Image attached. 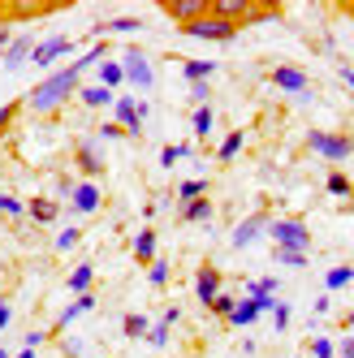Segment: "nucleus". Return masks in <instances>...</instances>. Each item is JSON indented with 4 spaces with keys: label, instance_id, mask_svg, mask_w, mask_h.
Returning a JSON list of instances; mask_svg holds the SVG:
<instances>
[{
    "label": "nucleus",
    "instance_id": "52",
    "mask_svg": "<svg viewBox=\"0 0 354 358\" xmlns=\"http://www.w3.org/2000/svg\"><path fill=\"white\" fill-rule=\"evenodd\" d=\"M13 358H39V350H17Z\"/></svg>",
    "mask_w": 354,
    "mask_h": 358
},
{
    "label": "nucleus",
    "instance_id": "50",
    "mask_svg": "<svg viewBox=\"0 0 354 358\" xmlns=\"http://www.w3.org/2000/svg\"><path fill=\"white\" fill-rule=\"evenodd\" d=\"M177 320H182V311H177V306H169V311H164V320H160V324H164V328H173Z\"/></svg>",
    "mask_w": 354,
    "mask_h": 358
},
{
    "label": "nucleus",
    "instance_id": "32",
    "mask_svg": "<svg viewBox=\"0 0 354 358\" xmlns=\"http://www.w3.org/2000/svg\"><path fill=\"white\" fill-rule=\"evenodd\" d=\"M0 216L22 220V216H27V203H22V199H13V194H0Z\"/></svg>",
    "mask_w": 354,
    "mask_h": 358
},
{
    "label": "nucleus",
    "instance_id": "24",
    "mask_svg": "<svg viewBox=\"0 0 354 358\" xmlns=\"http://www.w3.org/2000/svg\"><path fill=\"white\" fill-rule=\"evenodd\" d=\"M350 280H354V268H350V264H337V268H328L324 289H328V294H337V289H346V285H350Z\"/></svg>",
    "mask_w": 354,
    "mask_h": 358
},
{
    "label": "nucleus",
    "instance_id": "3",
    "mask_svg": "<svg viewBox=\"0 0 354 358\" xmlns=\"http://www.w3.org/2000/svg\"><path fill=\"white\" fill-rule=\"evenodd\" d=\"M307 147L316 151L320 160H328V164H346V160L354 156V138L333 134V130H311V134H307Z\"/></svg>",
    "mask_w": 354,
    "mask_h": 358
},
{
    "label": "nucleus",
    "instance_id": "2",
    "mask_svg": "<svg viewBox=\"0 0 354 358\" xmlns=\"http://www.w3.org/2000/svg\"><path fill=\"white\" fill-rule=\"evenodd\" d=\"M268 238H272V246H281V250H302V255L311 250V229L302 224L298 216H276V220H268Z\"/></svg>",
    "mask_w": 354,
    "mask_h": 358
},
{
    "label": "nucleus",
    "instance_id": "44",
    "mask_svg": "<svg viewBox=\"0 0 354 358\" xmlns=\"http://www.w3.org/2000/svg\"><path fill=\"white\" fill-rule=\"evenodd\" d=\"M9 324H13V306H9L5 298H0V332H5Z\"/></svg>",
    "mask_w": 354,
    "mask_h": 358
},
{
    "label": "nucleus",
    "instance_id": "25",
    "mask_svg": "<svg viewBox=\"0 0 354 358\" xmlns=\"http://www.w3.org/2000/svg\"><path fill=\"white\" fill-rule=\"evenodd\" d=\"M99 61H108V43H91L87 52H83L78 61H69V65L78 69V73H87V69H91V65H99Z\"/></svg>",
    "mask_w": 354,
    "mask_h": 358
},
{
    "label": "nucleus",
    "instance_id": "48",
    "mask_svg": "<svg viewBox=\"0 0 354 358\" xmlns=\"http://www.w3.org/2000/svg\"><path fill=\"white\" fill-rule=\"evenodd\" d=\"M73 194V182H69V177H61V182H57V199H69Z\"/></svg>",
    "mask_w": 354,
    "mask_h": 358
},
{
    "label": "nucleus",
    "instance_id": "45",
    "mask_svg": "<svg viewBox=\"0 0 354 358\" xmlns=\"http://www.w3.org/2000/svg\"><path fill=\"white\" fill-rule=\"evenodd\" d=\"M121 134H125V130H121V125H113V121H108V125H104V130H99L95 138H99V143H104V138H121Z\"/></svg>",
    "mask_w": 354,
    "mask_h": 358
},
{
    "label": "nucleus",
    "instance_id": "31",
    "mask_svg": "<svg viewBox=\"0 0 354 358\" xmlns=\"http://www.w3.org/2000/svg\"><path fill=\"white\" fill-rule=\"evenodd\" d=\"M121 328H125V337H134V341H139V337H147V332H151V320L134 311V315H125V324H121Z\"/></svg>",
    "mask_w": 354,
    "mask_h": 358
},
{
    "label": "nucleus",
    "instance_id": "49",
    "mask_svg": "<svg viewBox=\"0 0 354 358\" xmlns=\"http://www.w3.org/2000/svg\"><path fill=\"white\" fill-rule=\"evenodd\" d=\"M337 358H354V337H346V341L337 345Z\"/></svg>",
    "mask_w": 354,
    "mask_h": 358
},
{
    "label": "nucleus",
    "instance_id": "42",
    "mask_svg": "<svg viewBox=\"0 0 354 358\" xmlns=\"http://www.w3.org/2000/svg\"><path fill=\"white\" fill-rule=\"evenodd\" d=\"M147 341L156 345V350H164V345H169V328H164V324H151V332H147Z\"/></svg>",
    "mask_w": 354,
    "mask_h": 358
},
{
    "label": "nucleus",
    "instance_id": "1",
    "mask_svg": "<svg viewBox=\"0 0 354 358\" xmlns=\"http://www.w3.org/2000/svg\"><path fill=\"white\" fill-rule=\"evenodd\" d=\"M78 87H83V73L73 69V65H65L57 73H48L43 83H35L31 95L22 99V104H27L35 117H52V113H61L69 104V95H78Z\"/></svg>",
    "mask_w": 354,
    "mask_h": 358
},
{
    "label": "nucleus",
    "instance_id": "16",
    "mask_svg": "<svg viewBox=\"0 0 354 358\" xmlns=\"http://www.w3.org/2000/svg\"><path fill=\"white\" fill-rule=\"evenodd\" d=\"M27 216H31L35 224H52V220L61 216V203H57V199H31V203H27Z\"/></svg>",
    "mask_w": 354,
    "mask_h": 358
},
{
    "label": "nucleus",
    "instance_id": "11",
    "mask_svg": "<svg viewBox=\"0 0 354 358\" xmlns=\"http://www.w3.org/2000/svg\"><path fill=\"white\" fill-rule=\"evenodd\" d=\"M73 160H78V169L87 177H99L104 173V156H99V138H78L73 143Z\"/></svg>",
    "mask_w": 354,
    "mask_h": 358
},
{
    "label": "nucleus",
    "instance_id": "41",
    "mask_svg": "<svg viewBox=\"0 0 354 358\" xmlns=\"http://www.w3.org/2000/svg\"><path fill=\"white\" fill-rule=\"evenodd\" d=\"M48 337H52V332H48V328H31V332H27V341H22V350H39V345L48 341Z\"/></svg>",
    "mask_w": 354,
    "mask_h": 358
},
{
    "label": "nucleus",
    "instance_id": "34",
    "mask_svg": "<svg viewBox=\"0 0 354 358\" xmlns=\"http://www.w3.org/2000/svg\"><path fill=\"white\" fill-rule=\"evenodd\" d=\"M268 315H272V328H276V332H285V328H290V302L276 298V306H272Z\"/></svg>",
    "mask_w": 354,
    "mask_h": 358
},
{
    "label": "nucleus",
    "instance_id": "33",
    "mask_svg": "<svg viewBox=\"0 0 354 358\" xmlns=\"http://www.w3.org/2000/svg\"><path fill=\"white\" fill-rule=\"evenodd\" d=\"M234 306H238V298L220 289V294H216V302L208 306V311H212V315H225V320H229V315H234Z\"/></svg>",
    "mask_w": 354,
    "mask_h": 358
},
{
    "label": "nucleus",
    "instance_id": "30",
    "mask_svg": "<svg viewBox=\"0 0 354 358\" xmlns=\"http://www.w3.org/2000/svg\"><path fill=\"white\" fill-rule=\"evenodd\" d=\"M328 194H337V199H354V182H350V177L346 173H328Z\"/></svg>",
    "mask_w": 354,
    "mask_h": 358
},
{
    "label": "nucleus",
    "instance_id": "27",
    "mask_svg": "<svg viewBox=\"0 0 354 358\" xmlns=\"http://www.w3.org/2000/svg\"><path fill=\"white\" fill-rule=\"evenodd\" d=\"M272 264H276V268H307V255H302V250H281V246H272Z\"/></svg>",
    "mask_w": 354,
    "mask_h": 358
},
{
    "label": "nucleus",
    "instance_id": "46",
    "mask_svg": "<svg viewBox=\"0 0 354 358\" xmlns=\"http://www.w3.org/2000/svg\"><path fill=\"white\" fill-rule=\"evenodd\" d=\"M17 108H22V104H5V108H0V130H5V125L17 117Z\"/></svg>",
    "mask_w": 354,
    "mask_h": 358
},
{
    "label": "nucleus",
    "instance_id": "9",
    "mask_svg": "<svg viewBox=\"0 0 354 358\" xmlns=\"http://www.w3.org/2000/svg\"><path fill=\"white\" fill-rule=\"evenodd\" d=\"M208 5H212V0H160L164 17H173L177 27H190V22L208 17Z\"/></svg>",
    "mask_w": 354,
    "mask_h": 358
},
{
    "label": "nucleus",
    "instance_id": "47",
    "mask_svg": "<svg viewBox=\"0 0 354 358\" xmlns=\"http://www.w3.org/2000/svg\"><path fill=\"white\" fill-rule=\"evenodd\" d=\"M9 43H13V31L5 27V22H0V57H5V48H9Z\"/></svg>",
    "mask_w": 354,
    "mask_h": 358
},
{
    "label": "nucleus",
    "instance_id": "5",
    "mask_svg": "<svg viewBox=\"0 0 354 358\" xmlns=\"http://www.w3.org/2000/svg\"><path fill=\"white\" fill-rule=\"evenodd\" d=\"M182 35H186V39H208V43H229V39H238V27L208 13V17L190 22V27H182Z\"/></svg>",
    "mask_w": 354,
    "mask_h": 358
},
{
    "label": "nucleus",
    "instance_id": "36",
    "mask_svg": "<svg viewBox=\"0 0 354 358\" xmlns=\"http://www.w3.org/2000/svg\"><path fill=\"white\" fill-rule=\"evenodd\" d=\"M83 242V229H61V234H57V250H73V246H78Z\"/></svg>",
    "mask_w": 354,
    "mask_h": 358
},
{
    "label": "nucleus",
    "instance_id": "19",
    "mask_svg": "<svg viewBox=\"0 0 354 358\" xmlns=\"http://www.w3.org/2000/svg\"><path fill=\"white\" fill-rule=\"evenodd\" d=\"M260 315H264V311H260V302H255V298H238V306H234L229 324H234V328H250Z\"/></svg>",
    "mask_w": 354,
    "mask_h": 358
},
{
    "label": "nucleus",
    "instance_id": "20",
    "mask_svg": "<svg viewBox=\"0 0 354 358\" xmlns=\"http://www.w3.org/2000/svg\"><path fill=\"white\" fill-rule=\"evenodd\" d=\"M134 259L139 264H156V229H139V238H134Z\"/></svg>",
    "mask_w": 354,
    "mask_h": 358
},
{
    "label": "nucleus",
    "instance_id": "18",
    "mask_svg": "<svg viewBox=\"0 0 354 358\" xmlns=\"http://www.w3.org/2000/svg\"><path fill=\"white\" fill-rule=\"evenodd\" d=\"M78 99H83L87 108H113V104H117V95H113L108 87H99V83H95V87H78Z\"/></svg>",
    "mask_w": 354,
    "mask_h": 358
},
{
    "label": "nucleus",
    "instance_id": "13",
    "mask_svg": "<svg viewBox=\"0 0 354 358\" xmlns=\"http://www.w3.org/2000/svg\"><path fill=\"white\" fill-rule=\"evenodd\" d=\"M272 87L290 91V95H302V91H307V73H302L298 65H276L272 69Z\"/></svg>",
    "mask_w": 354,
    "mask_h": 358
},
{
    "label": "nucleus",
    "instance_id": "53",
    "mask_svg": "<svg viewBox=\"0 0 354 358\" xmlns=\"http://www.w3.org/2000/svg\"><path fill=\"white\" fill-rule=\"evenodd\" d=\"M346 324H350V337H354V311H350V315H346Z\"/></svg>",
    "mask_w": 354,
    "mask_h": 358
},
{
    "label": "nucleus",
    "instance_id": "38",
    "mask_svg": "<svg viewBox=\"0 0 354 358\" xmlns=\"http://www.w3.org/2000/svg\"><path fill=\"white\" fill-rule=\"evenodd\" d=\"M311 358H337V345L328 337H311Z\"/></svg>",
    "mask_w": 354,
    "mask_h": 358
},
{
    "label": "nucleus",
    "instance_id": "8",
    "mask_svg": "<svg viewBox=\"0 0 354 358\" xmlns=\"http://www.w3.org/2000/svg\"><path fill=\"white\" fill-rule=\"evenodd\" d=\"M78 52V43H73L69 35H52V39H43V43H35V52H31V61H35V69H48L52 61H61V57H73Z\"/></svg>",
    "mask_w": 354,
    "mask_h": 358
},
{
    "label": "nucleus",
    "instance_id": "14",
    "mask_svg": "<svg viewBox=\"0 0 354 358\" xmlns=\"http://www.w3.org/2000/svg\"><path fill=\"white\" fill-rule=\"evenodd\" d=\"M31 52H35V35H13V43L5 48L0 65H5V69H22V65L31 61Z\"/></svg>",
    "mask_w": 354,
    "mask_h": 358
},
{
    "label": "nucleus",
    "instance_id": "35",
    "mask_svg": "<svg viewBox=\"0 0 354 358\" xmlns=\"http://www.w3.org/2000/svg\"><path fill=\"white\" fill-rule=\"evenodd\" d=\"M186 156H190V147H186V143H182V147H164V151H160V164L173 169V164H182Z\"/></svg>",
    "mask_w": 354,
    "mask_h": 358
},
{
    "label": "nucleus",
    "instance_id": "10",
    "mask_svg": "<svg viewBox=\"0 0 354 358\" xmlns=\"http://www.w3.org/2000/svg\"><path fill=\"white\" fill-rule=\"evenodd\" d=\"M99 203H104V190H99L95 182H73V194H69V212H78V216H91V212H99Z\"/></svg>",
    "mask_w": 354,
    "mask_h": 358
},
{
    "label": "nucleus",
    "instance_id": "54",
    "mask_svg": "<svg viewBox=\"0 0 354 358\" xmlns=\"http://www.w3.org/2000/svg\"><path fill=\"white\" fill-rule=\"evenodd\" d=\"M0 358H13V354H9V350H5V345H0Z\"/></svg>",
    "mask_w": 354,
    "mask_h": 358
},
{
    "label": "nucleus",
    "instance_id": "12",
    "mask_svg": "<svg viewBox=\"0 0 354 358\" xmlns=\"http://www.w3.org/2000/svg\"><path fill=\"white\" fill-rule=\"evenodd\" d=\"M220 285H225V276L208 264V268H199V276H194V298L204 302V306H212L216 302V294H220Z\"/></svg>",
    "mask_w": 354,
    "mask_h": 358
},
{
    "label": "nucleus",
    "instance_id": "29",
    "mask_svg": "<svg viewBox=\"0 0 354 358\" xmlns=\"http://www.w3.org/2000/svg\"><path fill=\"white\" fill-rule=\"evenodd\" d=\"M208 194V182L204 177H194V182H182L177 186V203H194V199H204Z\"/></svg>",
    "mask_w": 354,
    "mask_h": 358
},
{
    "label": "nucleus",
    "instance_id": "26",
    "mask_svg": "<svg viewBox=\"0 0 354 358\" xmlns=\"http://www.w3.org/2000/svg\"><path fill=\"white\" fill-rule=\"evenodd\" d=\"M212 125H216V113H212V108H194V117H190L194 138H208V134H212Z\"/></svg>",
    "mask_w": 354,
    "mask_h": 358
},
{
    "label": "nucleus",
    "instance_id": "7",
    "mask_svg": "<svg viewBox=\"0 0 354 358\" xmlns=\"http://www.w3.org/2000/svg\"><path fill=\"white\" fill-rule=\"evenodd\" d=\"M268 220H272L268 212H250L246 220H238L234 234H229V246L234 250H246V246H255L260 238H268Z\"/></svg>",
    "mask_w": 354,
    "mask_h": 358
},
{
    "label": "nucleus",
    "instance_id": "28",
    "mask_svg": "<svg viewBox=\"0 0 354 358\" xmlns=\"http://www.w3.org/2000/svg\"><path fill=\"white\" fill-rule=\"evenodd\" d=\"M242 143H246V134H242V130H234L229 138H225V143L216 147V160H225V164H229V160L238 156V151H242Z\"/></svg>",
    "mask_w": 354,
    "mask_h": 358
},
{
    "label": "nucleus",
    "instance_id": "40",
    "mask_svg": "<svg viewBox=\"0 0 354 358\" xmlns=\"http://www.w3.org/2000/svg\"><path fill=\"white\" fill-rule=\"evenodd\" d=\"M190 99H194L199 108H208V99H212V87H208V83H190Z\"/></svg>",
    "mask_w": 354,
    "mask_h": 358
},
{
    "label": "nucleus",
    "instance_id": "21",
    "mask_svg": "<svg viewBox=\"0 0 354 358\" xmlns=\"http://www.w3.org/2000/svg\"><path fill=\"white\" fill-rule=\"evenodd\" d=\"M182 220L186 224H208L212 220V199H194V203H182Z\"/></svg>",
    "mask_w": 354,
    "mask_h": 358
},
{
    "label": "nucleus",
    "instance_id": "6",
    "mask_svg": "<svg viewBox=\"0 0 354 358\" xmlns=\"http://www.w3.org/2000/svg\"><path fill=\"white\" fill-rule=\"evenodd\" d=\"M143 121H147V99L130 95V99H117V104H113V125H121L130 138L143 134Z\"/></svg>",
    "mask_w": 354,
    "mask_h": 358
},
{
    "label": "nucleus",
    "instance_id": "51",
    "mask_svg": "<svg viewBox=\"0 0 354 358\" xmlns=\"http://www.w3.org/2000/svg\"><path fill=\"white\" fill-rule=\"evenodd\" d=\"M341 83H346V87L354 91V69H350V65H341Z\"/></svg>",
    "mask_w": 354,
    "mask_h": 358
},
{
    "label": "nucleus",
    "instance_id": "23",
    "mask_svg": "<svg viewBox=\"0 0 354 358\" xmlns=\"http://www.w3.org/2000/svg\"><path fill=\"white\" fill-rule=\"evenodd\" d=\"M91 280H95V268H91V264H78V268L69 272V294H73V298L91 294Z\"/></svg>",
    "mask_w": 354,
    "mask_h": 358
},
{
    "label": "nucleus",
    "instance_id": "37",
    "mask_svg": "<svg viewBox=\"0 0 354 358\" xmlns=\"http://www.w3.org/2000/svg\"><path fill=\"white\" fill-rule=\"evenodd\" d=\"M147 280H151L156 289H164V285H169V264H164V259H156V264L147 268Z\"/></svg>",
    "mask_w": 354,
    "mask_h": 358
},
{
    "label": "nucleus",
    "instance_id": "43",
    "mask_svg": "<svg viewBox=\"0 0 354 358\" xmlns=\"http://www.w3.org/2000/svg\"><path fill=\"white\" fill-rule=\"evenodd\" d=\"M83 350H87V345H83L78 337H65V341H61V354H65V358H83Z\"/></svg>",
    "mask_w": 354,
    "mask_h": 358
},
{
    "label": "nucleus",
    "instance_id": "17",
    "mask_svg": "<svg viewBox=\"0 0 354 358\" xmlns=\"http://www.w3.org/2000/svg\"><path fill=\"white\" fill-rule=\"evenodd\" d=\"M95 83H99V87H108V91L117 95V87L125 83V73H121V61H113V57H108V61H99V65H95Z\"/></svg>",
    "mask_w": 354,
    "mask_h": 358
},
{
    "label": "nucleus",
    "instance_id": "15",
    "mask_svg": "<svg viewBox=\"0 0 354 358\" xmlns=\"http://www.w3.org/2000/svg\"><path fill=\"white\" fill-rule=\"evenodd\" d=\"M87 311H95V298H91V294H83V298H73V302L65 306V311L57 315V332H65V328H69L73 320H83Z\"/></svg>",
    "mask_w": 354,
    "mask_h": 358
},
{
    "label": "nucleus",
    "instance_id": "39",
    "mask_svg": "<svg viewBox=\"0 0 354 358\" xmlns=\"http://www.w3.org/2000/svg\"><path fill=\"white\" fill-rule=\"evenodd\" d=\"M104 31H121L125 35V31H143V22L139 17H113V22H104Z\"/></svg>",
    "mask_w": 354,
    "mask_h": 358
},
{
    "label": "nucleus",
    "instance_id": "4",
    "mask_svg": "<svg viewBox=\"0 0 354 358\" xmlns=\"http://www.w3.org/2000/svg\"><path fill=\"white\" fill-rule=\"evenodd\" d=\"M117 61H121L125 83H130L134 91H151V87H156V69H151V61H147L143 48H125V52H121Z\"/></svg>",
    "mask_w": 354,
    "mask_h": 358
},
{
    "label": "nucleus",
    "instance_id": "22",
    "mask_svg": "<svg viewBox=\"0 0 354 358\" xmlns=\"http://www.w3.org/2000/svg\"><path fill=\"white\" fill-rule=\"evenodd\" d=\"M216 69H220L216 61H182V78L186 83H212Z\"/></svg>",
    "mask_w": 354,
    "mask_h": 358
}]
</instances>
